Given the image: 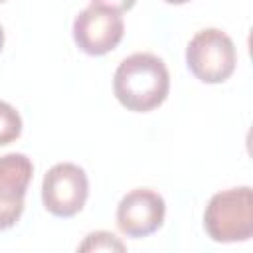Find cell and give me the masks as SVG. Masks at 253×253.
Returning <instances> with one entry per match:
<instances>
[{"mask_svg":"<svg viewBox=\"0 0 253 253\" xmlns=\"http://www.w3.org/2000/svg\"><path fill=\"white\" fill-rule=\"evenodd\" d=\"M34 176L32 160L22 152L0 156V231L14 227L24 211V196Z\"/></svg>","mask_w":253,"mask_h":253,"instance_id":"obj_7","label":"cell"},{"mask_svg":"<svg viewBox=\"0 0 253 253\" xmlns=\"http://www.w3.org/2000/svg\"><path fill=\"white\" fill-rule=\"evenodd\" d=\"M71 32L75 45L83 53L99 57L113 51L121 43L125 34V22L121 14L91 4L75 16Z\"/></svg>","mask_w":253,"mask_h":253,"instance_id":"obj_5","label":"cell"},{"mask_svg":"<svg viewBox=\"0 0 253 253\" xmlns=\"http://www.w3.org/2000/svg\"><path fill=\"white\" fill-rule=\"evenodd\" d=\"M2 47H4V30L0 26V51H2Z\"/></svg>","mask_w":253,"mask_h":253,"instance_id":"obj_12","label":"cell"},{"mask_svg":"<svg viewBox=\"0 0 253 253\" xmlns=\"http://www.w3.org/2000/svg\"><path fill=\"white\" fill-rule=\"evenodd\" d=\"M204 229L217 243L247 241L253 235V190L229 188L213 194L204 210Z\"/></svg>","mask_w":253,"mask_h":253,"instance_id":"obj_2","label":"cell"},{"mask_svg":"<svg viewBox=\"0 0 253 253\" xmlns=\"http://www.w3.org/2000/svg\"><path fill=\"white\" fill-rule=\"evenodd\" d=\"M22 134V117L6 101H0V146H6L20 138Z\"/></svg>","mask_w":253,"mask_h":253,"instance_id":"obj_8","label":"cell"},{"mask_svg":"<svg viewBox=\"0 0 253 253\" xmlns=\"http://www.w3.org/2000/svg\"><path fill=\"white\" fill-rule=\"evenodd\" d=\"M168 91L170 73L164 61L152 53H132L115 69L113 93L128 111L148 113L164 103Z\"/></svg>","mask_w":253,"mask_h":253,"instance_id":"obj_1","label":"cell"},{"mask_svg":"<svg viewBox=\"0 0 253 253\" xmlns=\"http://www.w3.org/2000/svg\"><path fill=\"white\" fill-rule=\"evenodd\" d=\"M2 2H4V0H0V4H2Z\"/></svg>","mask_w":253,"mask_h":253,"instance_id":"obj_13","label":"cell"},{"mask_svg":"<svg viewBox=\"0 0 253 253\" xmlns=\"http://www.w3.org/2000/svg\"><path fill=\"white\" fill-rule=\"evenodd\" d=\"M166 4H174V6H180V4H186V2H190V0H164Z\"/></svg>","mask_w":253,"mask_h":253,"instance_id":"obj_11","label":"cell"},{"mask_svg":"<svg viewBox=\"0 0 253 253\" xmlns=\"http://www.w3.org/2000/svg\"><path fill=\"white\" fill-rule=\"evenodd\" d=\"M91 4L103 6V8L113 10V12H117V14H123V12H128V10L136 4V0H91Z\"/></svg>","mask_w":253,"mask_h":253,"instance_id":"obj_10","label":"cell"},{"mask_svg":"<svg viewBox=\"0 0 253 253\" xmlns=\"http://www.w3.org/2000/svg\"><path fill=\"white\" fill-rule=\"evenodd\" d=\"M186 63L192 75L202 83H223L231 77L237 63L233 40L217 28H204L190 40Z\"/></svg>","mask_w":253,"mask_h":253,"instance_id":"obj_3","label":"cell"},{"mask_svg":"<svg viewBox=\"0 0 253 253\" xmlns=\"http://www.w3.org/2000/svg\"><path fill=\"white\" fill-rule=\"evenodd\" d=\"M164 198L150 188H136L125 194L117 206V227L126 237H146L164 223Z\"/></svg>","mask_w":253,"mask_h":253,"instance_id":"obj_6","label":"cell"},{"mask_svg":"<svg viewBox=\"0 0 253 253\" xmlns=\"http://www.w3.org/2000/svg\"><path fill=\"white\" fill-rule=\"evenodd\" d=\"M89 198V180L81 166L73 162L53 164L42 182L43 208L55 217L77 215Z\"/></svg>","mask_w":253,"mask_h":253,"instance_id":"obj_4","label":"cell"},{"mask_svg":"<svg viewBox=\"0 0 253 253\" xmlns=\"http://www.w3.org/2000/svg\"><path fill=\"white\" fill-rule=\"evenodd\" d=\"M79 251H125V243L111 231H93L77 247Z\"/></svg>","mask_w":253,"mask_h":253,"instance_id":"obj_9","label":"cell"}]
</instances>
